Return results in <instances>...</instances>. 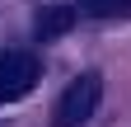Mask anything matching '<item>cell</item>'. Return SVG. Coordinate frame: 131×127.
<instances>
[{
  "mask_svg": "<svg viewBox=\"0 0 131 127\" xmlns=\"http://www.w3.org/2000/svg\"><path fill=\"white\" fill-rule=\"evenodd\" d=\"M98 99H103V75H98V71L70 80V89H66L61 104H56V127H84V122L94 118Z\"/></svg>",
  "mask_w": 131,
  "mask_h": 127,
  "instance_id": "1",
  "label": "cell"
},
{
  "mask_svg": "<svg viewBox=\"0 0 131 127\" xmlns=\"http://www.w3.org/2000/svg\"><path fill=\"white\" fill-rule=\"evenodd\" d=\"M38 57L33 52H0V104H14L38 85Z\"/></svg>",
  "mask_w": 131,
  "mask_h": 127,
  "instance_id": "2",
  "label": "cell"
},
{
  "mask_svg": "<svg viewBox=\"0 0 131 127\" xmlns=\"http://www.w3.org/2000/svg\"><path fill=\"white\" fill-rule=\"evenodd\" d=\"M70 28H75V10H70V5H56V10H47L42 19H38V38L52 42V38H61V33H70Z\"/></svg>",
  "mask_w": 131,
  "mask_h": 127,
  "instance_id": "3",
  "label": "cell"
},
{
  "mask_svg": "<svg viewBox=\"0 0 131 127\" xmlns=\"http://www.w3.org/2000/svg\"><path fill=\"white\" fill-rule=\"evenodd\" d=\"M80 5H84L89 14H112V10H117V0H80Z\"/></svg>",
  "mask_w": 131,
  "mask_h": 127,
  "instance_id": "4",
  "label": "cell"
},
{
  "mask_svg": "<svg viewBox=\"0 0 131 127\" xmlns=\"http://www.w3.org/2000/svg\"><path fill=\"white\" fill-rule=\"evenodd\" d=\"M117 10H131V0H117Z\"/></svg>",
  "mask_w": 131,
  "mask_h": 127,
  "instance_id": "5",
  "label": "cell"
}]
</instances>
